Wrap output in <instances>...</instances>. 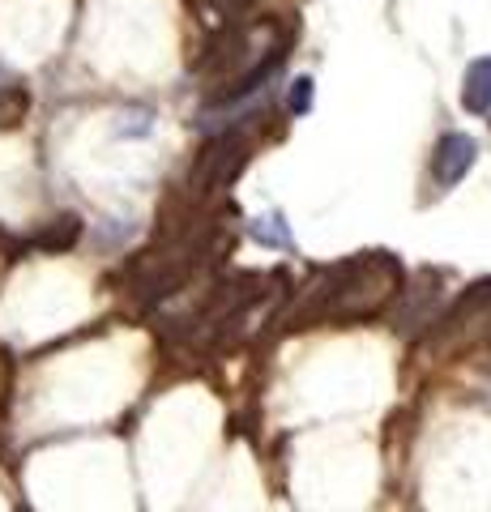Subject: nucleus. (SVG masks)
<instances>
[{
	"label": "nucleus",
	"mask_w": 491,
	"mask_h": 512,
	"mask_svg": "<svg viewBox=\"0 0 491 512\" xmlns=\"http://www.w3.org/2000/svg\"><path fill=\"white\" fill-rule=\"evenodd\" d=\"M252 235H257L261 244H291L287 231L278 227V218H265V227H261V218H257V227H252Z\"/></svg>",
	"instance_id": "39448f33"
},
{
	"label": "nucleus",
	"mask_w": 491,
	"mask_h": 512,
	"mask_svg": "<svg viewBox=\"0 0 491 512\" xmlns=\"http://www.w3.org/2000/svg\"><path fill=\"white\" fill-rule=\"evenodd\" d=\"M462 107L483 116L491 111V60H474L466 69V82H462Z\"/></svg>",
	"instance_id": "20e7f679"
},
{
	"label": "nucleus",
	"mask_w": 491,
	"mask_h": 512,
	"mask_svg": "<svg viewBox=\"0 0 491 512\" xmlns=\"http://www.w3.org/2000/svg\"><path fill=\"white\" fill-rule=\"evenodd\" d=\"M474 158H479V146H474V137L466 133H445L436 141L432 150V175L440 188H453L457 180H466V171L474 167Z\"/></svg>",
	"instance_id": "7ed1b4c3"
},
{
	"label": "nucleus",
	"mask_w": 491,
	"mask_h": 512,
	"mask_svg": "<svg viewBox=\"0 0 491 512\" xmlns=\"http://www.w3.org/2000/svg\"><path fill=\"white\" fill-rule=\"evenodd\" d=\"M312 107V77H299L291 90V111H308Z\"/></svg>",
	"instance_id": "423d86ee"
},
{
	"label": "nucleus",
	"mask_w": 491,
	"mask_h": 512,
	"mask_svg": "<svg viewBox=\"0 0 491 512\" xmlns=\"http://www.w3.org/2000/svg\"><path fill=\"white\" fill-rule=\"evenodd\" d=\"M244 163H248V141L240 133L214 137L210 146L201 150L193 175H188V188H193V197H210L214 188H227Z\"/></svg>",
	"instance_id": "f03ea898"
},
{
	"label": "nucleus",
	"mask_w": 491,
	"mask_h": 512,
	"mask_svg": "<svg viewBox=\"0 0 491 512\" xmlns=\"http://www.w3.org/2000/svg\"><path fill=\"white\" fill-rule=\"evenodd\" d=\"M398 278H402V269L385 252L342 261L334 269H325L312 286H304V295L291 308V325L308 329V325H325V320L372 316L380 312V303L398 291Z\"/></svg>",
	"instance_id": "f257e3e1"
},
{
	"label": "nucleus",
	"mask_w": 491,
	"mask_h": 512,
	"mask_svg": "<svg viewBox=\"0 0 491 512\" xmlns=\"http://www.w3.org/2000/svg\"><path fill=\"white\" fill-rule=\"evenodd\" d=\"M223 5H244V0H223Z\"/></svg>",
	"instance_id": "0eeeda50"
}]
</instances>
